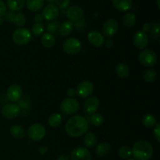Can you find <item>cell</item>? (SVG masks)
<instances>
[{"instance_id": "cell-10", "label": "cell", "mask_w": 160, "mask_h": 160, "mask_svg": "<svg viewBox=\"0 0 160 160\" xmlns=\"http://www.w3.org/2000/svg\"><path fill=\"white\" fill-rule=\"evenodd\" d=\"M23 95V90L18 84H12L9 86L6 92V97L8 99L12 102H19Z\"/></svg>"}, {"instance_id": "cell-13", "label": "cell", "mask_w": 160, "mask_h": 160, "mask_svg": "<svg viewBox=\"0 0 160 160\" xmlns=\"http://www.w3.org/2000/svg\"><path fill=\"white\" fill-rule=\"evenodd\" d=\"M134 45L138 49H145L148 45V38L146 33L138 31L134 36Z\"/></svg>"}, {"instance_id": "cell-50", "label": "cell", "mask_w": 160, "mask_h": 160, "mask_svg": "<svg viewBox=\"0 0 160 160\" xmlns=\"http://www.w3.org/2000/svg\"><path fill=\"white\" fill-rule=\"evenodd\" d=\"M157 5H158V7H160V4H159V0H157Z\"/></svg>"}, {"instance_id": "cell-14", "label": "cell", "mask_w": 160, "mask_h": 160, "mask_svg": "<svg viewBox=\"0 0 160 160\" xmlns=\"http://www.w3.org/2000/svg\"><path fill=\"white\" fill-rule=\"evenodd\" d=\"M71 160H92V155L86 148L78 147L72 151Z\"/></svg>"}, {"instance_id": "cell-18", "label": "cell", "mask_w": 160, "mask_h": 160, "mask_svg": "<svg viewBox=\"0 0 160 160\" xmlns=\"http://www.w3.org/2000/svg\"><path fill=\"white\" fill-rule=\"evenodd\" d=\"M114 7L120 12L129 10L132 6L133 0H112Z\"/></svg>"}, {"instance_id": "cell-27", "label": "cell", "mask_w": 160, "mask_h": 160, "mask_svg": "<svg viewBox=\"0 0 160 160\" xmlns=\"http://www.w3.org/2000/svg\"><path fill=\"white\" fill-rule=\"evenodd\" d=\"M97 143V138L95 134L92 132H88L85 134L84 138V144L88 148H92L95 146Z\"/></svg>"}, {"instance_id": "cell-15", "label": "cell", "mask_w": 160, "mask_h": 160, "mask_svg": "<svg viewBox=\"0 0 160 160\" xmlns=\"http://www.w3.org/2000/svg\"><path fill=\"white\" fill-rule=\"evenodd\" d=\"M66 16L70 21H77L80 19L83 18L84 10L79 6H70L66 10Z\"/></svg>"}, {"instance_id": "cell-7", "label": "cell", "mask_w": 160, "mask_h": 160, "mask_svg": "<svg viewBox=\"0 0 160 160\" xmlns=\"http://www.w3.org/2000/svg\"><path fill=\"white\" fill-rule=\"evenodd\" d=\"M28 137L33 141L38 142L43 139L46 134V130L43 125L40 123H34L32 124L28 131Z\"/></svg>"}, {"instance_id": "cell-35", "label": "cell", "mask_w": 160, "mask_h": 160, "mask_svg": "<svg viewBox=\"0 0 160 160\" xmlns=\"http://www.w3.org/2000/svg\"><path fill=\"white\" fill-rule=\"evenodd\" d=\"M59 23L57 21H52L48 24V26H47V31H48V33L53 34L57 32V31L59 30Z\"/></svg>"}, {"instance_id": "cell-26", "label": "cell", "mask_w": 160, "mask_h": 160, "mask_svg": "<svg viewBox=\"0 0 160 160\" xmlns=\"http://www.w3.org/2000/svg\"><path fill=\"white\" fill-rule=\"evenodd\" d=\"M123 25L127 28H132L136 23V16L133 12H128L122 19Z\"/></svg>"}, {"instance_id": "cell-1", "label": "cell", "mask_w": 160, "mask_h": 160, "mask_svg": "<svg viewBox=\"0 0 160 160\" xmlns=\"http://www.w3.org/2000/svg\"><path fill=\"white\" fill-rule=\"evenodd\" d=\"M65 129L67 134L70 137H81L88 131L89 123L87 119L82 116L75 115L67 120Z\"/></svg>"}, {"instance_id": "cell-29", "label": "cell", "mask_w": 160, "mask_h": 160, "mask_svg": "<svg viewBox=\"0 0 160 160\" xmlns=\"http://www.w3.org/2000/svg\"><path fill=\"white\" fill-rule=\"evenodd\" d=\"M89 120V122L92 123L93 126L95 127H99L104 122V117H102V115L99 113H93L90 116V117H88Z\"/></svg>"}, {"instance_id": "cell-38", "label": "cell", "mask_w": 160, "mask_h": 160, "mask_svg": "<svg viewBox=\"0 0 160 160\" xmlns=\"http://www.w3.org/2000/svg\"><path fill=\"white\" fill-rule=\"evenodd\" d=\"M86 26V21L83 18L80 19V20H77L74 22V27L78 30H82L85 28Z\"/></svg>"}, {"instance_id": "cell-12", "label": "cell", "mask_w": 160, "mask_h": 160, "mask_svg": "<svg viewBox=\"0 0 160 160\" xmlns=\"http://www.w3.org/2000/svg\"><path fill=\"white\" fill-rule=\"evenodd\" d=\"M59 9H58L57 6L53 3L48 4L42 10V14L43 18L45 19L48 21H52L54 20L59 17Z\"/></svg>"}, {"instance_id": "cell-20", "label": "cell", "mask_w": 160, "mask_h": 160, "mask_svg": "<svg viewBox=\"0 0 160 160\" xmlns=\"http://www.w3.org/2000/svg\"><path fill=\"white\" fill-rule=\"evenodd\" d=\"M8 8L12 12L20 11L24 6L25 0H6Z\"/></svg>"}, {"instance_id": "cell-21", "label": "cell", "mask_w": 160, "mask_h": 160, "mask_svg": "<svg viewBox=\"0 0 160 160\" xmlns=\"http://www.w3.org/2000/svg\"><path fill=\"white\" fill-rule=\"evenodd\" d=\"M41 42H42V45L45 48H50L54 46L55 42H56V38L53 36V34H50V33H45L42 35V39H41Z\"/></svg>"}, {"instance_id": "cell-16", "label": "cell", "mask_w": 160, "mask_h": 160, "mask_svg": "<svg viewBox=\"0 0 160 160\" xmlns=\"http://www.w3.org/2000/svg\"><path fill=\"white\" fill-rule=\"evenodd\" d=\"M100 102L97 97L92 96L89 97L87 100L85 101L84 105V109L85 112L89 115L95 113L97 110H98V107H99Z\"/></svg>"}, {"instance_id": "cell-30", "label": "cell", "mask_w": 160, "mask_h": 160, "mask_svg": "<svg viewBox=\"0 0 160 160\" xmlns=\"http://www.w3.org/2000/svg\"><path fill=\"white\" fill-rule=\"evenodd\" d=\"M156 77H157L156 72L152 69L145 70L143 73V79L147 83L154 82L156 79Z\"/></svg>"}, {"instance_id": "cell-44", "label": "cell", "mask_w": 160, "mask_h": 160, "mask_svg": "<svg viewBox=\"0 0 160 160\" xmlns=\"http://www.w3.org/2000/svg\"><path fill=\"white\" fill-rule=\"evenodd\" d=\"M34 20L36 23H42L44 20L43 16H42V14H37V15H35V17H34Z\"/></svg>"}, {"instance_id": "cell-42", "label": "cell", "mask_w": 160, "mask_h": 160, "mask_svg": "<svg viewBox=\"0 0 160 160\" xmlns=\"http://www.w3.org/2000/svg\"><path fill=\"white\" fill-rule=\"evenodd\" d=\"M67 95H68V96L70 97V98H71V97L74 96V95H76V90H74V89H73V88H70L67 89Z\"/></svg>"}, {"instance_id": "cell-41", "label": "cell", "mask_w": 160, "mask_h": 160, "mask_svg": "<svg viewBox=\"0 0 160 160\" xmlns=\"http://www.w3.org/2000/svg\"><path fill=\"white\" fill-rule=\"evenodd\" d=\"M6 13V6L2 0H0V17H4Z\"/></svg>"}, {"instance_id": "cell-22", "label": "cell", "mask_w": 160, "mask_h": 160, "mask_svg": "<svg viewBox=\"0 0 160 160\" xmlns=\"http://www.w3.org/2000/svg\"><path fill=\"white\" fill-rule=\"evenodd\" d=\"M10 134L14 138L17 139H22L25 137V131L23 127L20 125H12L9 129Z\"/></svg>"}, {"instance_id": "cell-23", "label": "cell", "mask_w": 160, "mask_h": 160, "mask_svg": "<svg viewBox=\"0 0 160 160\" xmlns=\"http://www.w3.org/2000/svg\"><path fill=\"white\" fill-rule=\"evenodd\" d=\"M111 151V145L108 142H104L98 144L95 149V153L98 156H105L109 154Z\"/></svg>"}, {"instance_id": "cell-43", "label": "cell", "mask_w": 160, "mask_h": 160, "mask_svg": "<svg viewBox=\"0 0 160 160\" xmlns=\"http://www.w3.org/2000/svg\"><path fill=\"white\" fill-rule=\"evenodd\" d=\"M151 30V25L148 23H145L142 26V31H144L145 33L148 32V31H150Z\"/></svg>"}, {"instance_id": "cell-36", "label": "cell", "mask_w": 160, "mask_h": 160, "mask_svg": "<svg viewBox=\"0 0 160 160\" xmlns=\"http://www.w3.org/2000/svg\"><path fill=\"white\" fill-rule=\"evenodd\" d=\"M56 6L58 9H66L70 6V0H56Z\"/></svg>"}, {"instance_id": "cell-34", "label": "cell", "mask_w": 160, "mask_h": 160, "mask_svg": "<svg viewBox=\"0 0 160 160\" xmlns=\"http://www.w3.org/2000/svg\"><path fill=\"white\" fill-rule=\"evenodd\" d=\"M44 32V25L42 23H35L32 27V33L36 36H39Z\"/></svg>"}, {"instance_id": "cell-31", "label": "cell", "mask_w": 160, "mask_h": 160, "mask_svg": "<svg viewBox=\"0 0 160 160\" xmlns=\"http://www.w3.org/2000/svg\"><path fill=\"white\" fill-rule=\"evenodd\" d=\"M26 17H25L24 13L23 12H18V13L15 14V17H14L13 23L18 28H21L26 24Z\"/></svg>"}, {"instance_id": "cell-51", "label": "cell", "mask_w": 160, "mask_h": 160, "mask_svg": "<svg viewBox=\"0 0 160 160\" xmlns=\"http://www.w3.org/2000/svg\"><path fill=\"white\" fill-rule=\"evenodd\" d=\"M127 160H135V159H127Z\"/></svg>"}, {"instance_id": "cell-24", "label": "cell", "mask_w": 160, "mask_h": 160, "mask_svg": "<svg viewBox=\"0 0 160 160\" xmlns=\"http://www.w3.org/2000/svg\"><path fill=\"white\" fill-rule=\"evenodd\" d=\"M73 24L71 21L67 20V21L63 22L62 24L59 26V31L60 34L63 37H67V36L70 35L71 34L72 31H73Z\"/></svg>"}, {"instance_id": "cell-47", "label": "cell", "mask_w": 160, "mask_h": 160, "mask_svg": "<svg viewBox=\"0 0 160 160\" xmlns=\"http://www.w3.org/2000/svg\"><path fill=\"white\" fill-rule=\"evenodd\" d=\"M109 44H110V47L112 46V45H113V41L112 40V39H108L107 42H106V46L108 47V48H109Z\"/></svg>"}, {"instance_id": "cell-9", "label": "cell", "mask_w": 160, "mask_h": 160, "mask_svg": "<svg viewBox=\"0 0 160 160\" xmlns=\"http://www.w3.org/2000/svg\"><path fill=\"white\" fill-rule=\"evenodd\" d=\"M94 92V85L88 81H84L80 83L76 89V95L81 98H86L90 96Z\"/></svg>"}, {"instance_id": "cell-32", "label": "cell", "mask_w": 160, "mask_h": 160, "mask_svg": "<svg viewBox=\"0 0 160 160\" xmlns=\"http://www.w3.org/2000/svg\"><path fill=\"white\" fill-rule=\"evenodd\" d=\"M142 123L146 128H153L156 124V117L152 114L145 115L142 119Z\"/></svg>"}, {"instance_id": "cell-28", "label": "cell", "mask_w": 160, "mask_h": 160, "mask_svg": "<svg viewBox=\"0 0 160 160\" xmlns=\"http://www.w3.org/2000/svg\"><path fill=\"white\" fill-rule=\"evenodd\" d=\"M62 116L59 113L52 114L48 120V123L52 128H58L62 123Z\"/></svg>"}, {"instance_id": "cell-8", "label": "cell", "mask_w": 160, "mask_h": 160, "mask_svg": "<svg viewBox=\"0 0 160 160\" xmlns=\"http://www.w3.org/2000/svg\"><path fill=\"white\" fill-rule=\"evenodd\" d=\"M2 115L5 118L9 119H14L17 117H18L20 113V107L18 105L15 103H8L3 106L2 108Z\"/></svg>"}, {"instance_id": "cell-3", "label": "cell", "mask_w": 160, "mask_h": 160, "mask_svg": "<svg viewBox=\"0 0 160 160\" xmlns=\"http://www.w3.org/2000/svg\"><path fill=\"white\" fill-rule=\"evenodd\" d=\"M12 38L17 45H25L31 40V33L27 28H18L12 33Z\"/></svg>"}, {"instance_id": "cell-11", "label": "cell", "mask_w": 160, "mask_h": 160, "mask_svg": "<svg viewBox=\"0 0 160 160\" xmlns=\"http://www.w3.org/2000/svg\"><path fill=\"white\" fill-rule=\"evenodd\" d=\"M119 30V23L115 19H109L103 24L102 31L105 35L112 37L115 35Z\"/></svg>"}, {"instance_id": "cell-5", "label": "cell", "mask_w": 160, "mask_h": 160, "mask_svg": "<svg viewBox=\"0 0 160 160\" xmlns=\"http://www.w3.org/2000/svg\"><path fill=\"white\" fill-rule=\"evenodd\" d=\"M80 103L77 99L73 98H65L60 104V110L67 115L74 114L79 110Z\"/></svg>"}, {"instance_id": "cell-25", "label": "cell", "mask_w": 160, "mask_h": 160, "mask_svg": "<svg viewBox=\"0 0 160 160\" xmlns=\"http://www.w3.org/2000/svg\"><path fill=\"white\" fill-rule=\"evenodd\" d=\"M116 73H117V76L119 78H122V79H125V78H127L129 76V67H128V66L127 64L123 63V62L119 63L116 67Z\"/></svg>"}, {"instance_id": "cell-48", "label": "cell", "mask_w": 160, "mask_h": 160, "mask_svg": "<svg viewBox=\"0 0 160 160\" xmlns=\"http://www.w3.org/2000/svg\"><path fill=\"white\" fill-rule=\"evenodd\" d=\"M3 21H4V19H3V17H0V26L3 23Z\"/></svg>"}, {"instance_id": "cell-39", "label": "cell", "mask_w": 160, "mask_h": 160, "mask_svg": "<svg viewBox=\"0 0 160 160\" xmlns=\"http://www.w3.org/2000/svg\"><path fill=\"white\" fill-rule=\"evenodd\" d=\"M155 138L157 140L158 142H160V123H156V124L154 126V131H153Z\"/></svg>"}, {"instance_id": "cell-37", "label": "cell", "mask_w": 160, "mask_h": 160, "mask_svg": "<svg viewBox=\"0 0 160 160\" xmlns=\"http://www.w3.org/2000/svg\"><path fill=\"white\" fill-rule=\"evenodd\" d=\"M151 33L152 34L153 38H157L159 37V33H160V28L159 23H154L152 27H151Z\"/></svg>"}, {"instance_id": "cell-46", "label": "cell", "mask_w": 160, "mask_h": 160, "mask_svg": "<svg viewBox=\"0 0 160 160\" xmlns=\"http://www.w3.org/2000/svg\"><path fill=\"white\" fill-rule=\"evenodd\" d=\"M56 160H70L69 157L67 156H65V155H62V156H59Z\"/></svg>"}, {"instance_id": "cell-45", "label": "cell", "mask_w": 160, "mask_h": 160, "mask_svg": "<svg viewBox=\"0 0 160 160\" xmlns=\"http://www.w3.org/2000/svg\"><path fill=\"white\" fill-rule=\"evenodd\" d=\"M47 151H48V147L43 146V147H41V148H39V152H40L41 154H45Z\"/></svg>"}, {"instance_id": "cell-17", "label": "cell", "mask_w": 160, "mask_h": 160, "mask_svg": "<svg viewBox=\"0 0 160 160\" xmlns=\"http://www.w3.org/2000/svg\"><path fill=\"white\" fill-rule=\"evenodd\" d=\"M88 40L95 47H100L104 44L105 39L102 34L97 31H91L88 34Z\"/></svg>"}, {"instance_id": "cell-4", "label": "cell", "mask_w": 160, "mask_h": 160, "mask_svg": "<svg viewBox=\"0 0 160 160\" xmlns=\"http://www.w3.org/2000/svg\"><path fill=\"white\" fill-rule=\"evenodd\" d=\"M62 50L68 55H76L81 50V42L75 38H69L63 42Z\"/></svg>"}, {"instance_id": "cell-33", "label": "cell", "mask_w": 160, "mask_h": 160, "mask_svg": "<svg viewBox=\"0 0 160 160\" xmlns=\"http://www.w3.org/2000/svg\"><path fill=\"white\" fill-rule=\"evenodd\" d=\"M119 156L123 159H128L132 156L131 148L128 146H123L119 150Z\"/></svg>"}, {"instance_id": "cell-49", "label": "cell", "mask_w": 160, "mask_h": 160, "mask_svg": "<svg viewBox=\"0 0 160 160\" xmlns=\"http://www.w3.org/2000/svg\"><path fill=\"white\" fill-rule=\"evenodd\" d=\"M45 1H47L48 2H49V4H51V3H53L54 2H56V0H45Z\"/></svg>"}, {"instance_id": "cell-6", "label": "cell", "mask_w": 160, "mask_h": 160, "mask_svg": "<svg viewBox=\"0 0 160 160\" xmlns=\"http://www.w3.org/2000/svg\"><path fill=\"white\" fill-rule=\"evenodd\" d=\"M139 62L146 67H151L156 63L157 56L152 49H143L139 54Z\"/></svg>"}, {"instance_id": "cell-2", "label": "cell", "mask_w": 160, "mask_h": 160, "mask_svg": "<svg viewBox=\"0 0 160 160\" xmlns=\"http://www.w3.org/2000/svg\"><path fill=\"white\" fill-rule=\"evenodd\" d=\"M131 151L135 160H148L153 155V147L148 141L139 140L134 143Z\"/></svg>"}, {"instance_id": "cell-19", "label": "cell", "mask_w": 160, "mask_h": 160, "mask_svg": "<svg viewBox=\"0 0 160 160\" xmlns=\"http://www.w3.org/2000/svg\"><path fill=\"white\" fill-rule=\"evenodd\" d=\"M45 0H27V8L31 12H37L40 10L44 6Z\"/></svg>"}, {"instance_id": "cell-40", "label": "cell", "mask_w": 160, "mask_h": 160, "mask_svg": "<svg viewBox=\"0 0 160 160\" xmlns=\"http://www.w3.org/2000/svg\"><path fill=\"white\" fill-rule=\"evenodd\" d=\"M14 17H15V13L12 11H9L5 14V19L8 23H13Z\"/></svg>"}]
</instances>
